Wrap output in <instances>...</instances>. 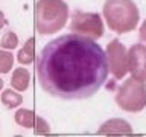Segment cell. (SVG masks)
<instances>
[{
    "label": "cell",
    "mask_w": 146,
    "mask_h": 137,
    "mask_svg": "<svg viewBox=\"0 0 146 137\" xmlns=\"http://www.w3.org/2000/svg\"><path fill=\"white\" fill-rule=\"evenodd\" d=\"M35 70L41 88L64 100L91 98L110 73L105 50L96 40L75 32L50 40L36 58Z\"/></svg>",
    "instance_id": "cell-1"
},
{
    "label": "cell",
    "mask_w": 146,
    "mask_h": 137,
    "mask_svg": "<svg viewBox=\"0 0 146 137\" xmlns=\"http://www.w3.org/2000/svg\"><path fill=\"white\" fill-rule=\"evenodd\" d=\"M102 14L110 31L116 34L134 31L140 21V11L134 0H107Z\"/></svg>",
    "instance_id": "cell-2"
},
{
    "label": "cell",
    "mask_w": 146,
    "mask_h": 137,
    "mask_svg": "<svg viewBox=\"0 0 146 137\" xmlns=\"http://www.w3.org/2000/svg\"><path fill=\"white\" fill-rule=\"evenodd\" d=\"M35 29L41 35H53L67 25L68 5L64 0H36Z\"/></svg>",
    "instance_id": "cell-3"
},
{
    "label": "cell",
    "mask_w": 146,
    "mask_h": 137,
    "mask_svg": "<svg viewBox=\"0 0 146 137\" xmlns=\"http://www.w3.org/2000/svg\"><path fill=\"white\" fill-rule=\"evenodd\" d=\"M117 107L128 113H139L146 108V82L128 78L122 82L116 93Z\"/></svg>",
    "instance_id": "cell-4"
},
{
    "label": "cell",
    "mask_w": 146,
    "mask_h": 137,
    "mask_svg": "<svg viewBox=\"0 0 146 137\" xmlns=\"http://www.w3.org/2000/svg\"><path fill=\"white\" fill-rule=\"evenodd\" d=\"M70 31L75 34L84 35L91 40H99L105 34L104 20L98 12H82L76 9L72 15L70 21Z\"/></svg>",
    "instance_id": "cell-5"
},
{
    "label": "cell",
    "mask_w": 146,
    "mask_h": 137,
    "mask_svg": "<svg viewBox=\"0 0 146 137\" xmlns=\"http://www.w3.org/2000/svg\"><path fill=\"white\" fill-rule=\"evenodd\" d=\"M105 55H107L108 72L114 76V79H123L128 73V57L125 44L120 43L117 38L111 40L107 44Z\"/></svg>",
    "instance_id": "cell-6"
},
{
    "label": "cell",
    "mask_w": 146,
    "mask_h": 137,
    "mask_svg": "<svg viewBox=\"0 0 146 137\" xmlns=\"http://www.w3.org/2000/svg\"><path fill=\"white\" fill-rule=\"evenodd\" d=\"M128 73L139 81L146 82V44L135 43L126 50Z\"/></svg>",
    "instance_id": "cell-7"
},
{
    "label": "cell",
    "mask_w": 146,
    "mask_h": 137,
    "mask_svg": "<svg viewBox=\"0 0 146 137\" xmlns=\"http://www.w3.org/2000/svg\"><path fill=\"white\" fill-rule=\"evenodd\" d=\"M98 136H131L132 134V126L131 123L125 120V119H110V120L104 122L96 131Z\"/></svg>",
    "instance_id": "cell-8"
},
{
    "label": "cell",
    "mask_w": 146,
    "mask_h": 137,
    "mask_svg": "<svg viewBox=\"0 0 146 137\" xmlns=\"http://www.w3.org/2000/svg\"><path fill=\"white\" fill-rule=\"evenodd\" d=\"M31 84V73L27 68L25 67H17L15 70L12 72L11 76V85L14 90L17 91H26L29 88Z\"/></svg>",
    "instance_id": "cell-9"
},
{
    "label": "cell",
    "mask_w": 146,
    "mask_h": 137,
    "mask_svg": "<svg viewBox=\"0 0 146 137\" xmlns=\"http://www.w3.org/2000/svg\"><path fill=\"white\" fill-rule=\"evenodd\" d=\"M34 59H35V38L31 37V38L26 40L25 46L21 49H18L17 61L23 66H29V64L34 63Z\"/></svg>",
    "instance_id": "cell-10"
},
{
    "label": "cell",
    "mask_w": 146,
    "mask_h": 137,
    "mask_svg": "<svg viewBox=\"0 0 146 137\" xmlns=\"http://www.w3.org/2000/svg\"><path fill=\"white\" fill-rule=\"evenodd\" d=\"M0 93H2L0 94L2 104L6 108H9V110H15V108H18L23 104V96L20 93H17V90L6 88V90H2Z\"/></svg>",
    "instance_id": "cell-11"
},
{
    "label": "cell",
    "mask_w": 146,
    "mask_h": 137,
    "mask_svg": "<svg viewBox=\"0 0 146 137\" xmlns=\"http://www.w3.org/2000/svg\"><path fill=\"white\" fill-rule=\"evenodd\" d=\"M17 111L14 114V120H15L17 125H20L23 128H31L34 126V122H35V116L36 114L32 111V110H27V108H15Z\"/></svg>",
    "instance_id": "cell-12"
},
{
    "label": "cell",
    "mask_w": 146,
    "mask_h": 137,
    "mask_svg": "<svg viewBox=\"0 0 146 137\" xmlns=\"http://www.w3.org/2000/svg\"><path fill=\"white\" fill-rule=\"evenodd\" d=\"M14 53L8 49H0V73L6 75L14 67Z\"/></svg>",
    "instance_id": "cell-13"
},
{
    "label": "cell",
    "mask_w": 146,
    "mask_h": 137,
    "mask_svg": "<svg viewBox=\"0 0 146 137\" xmlns=\"http://www.w3.org/2000/svg\"><path fill=\"white\" fill-rule=\"evenodd\" d=\"M0 47L8 49V50L17 49L18 47V37H17L15 32H12V31L6 32V34L2 37V40H0Z\"/></svg>",
    "instance_id": "cell-14"
},
{
    "label": "cell",
    "mask_w": 146,
    "mask_h": 137,
    "mask_svg": "<svg viewBox=\"0 0 146 137\" xmlns=\"http://www.w3.org/2000/svg\"><path fill=\"white\" fill-rule=\"evenodd\" d=\"M34 132L36 136H49L50 134V125L46 119L35 116V122H34Z\"/></svg>",
    "instance_id": "cell-15"
},
{
    "label": "cell",
    "mask_w": 146,
    "mask_h": 137,
    "mask_svg": "<svg viewBox=\"0 0 146 137\" xmlns=\"http://www.w3.org/2000/svg\"><path fill=\"white\" fill-rule=\"evenodd\" d=\"M139 40H140V43H145V44H146V18L143 20V23L140 25V29H139Z\"/></svg>",
    "instance_id": "cell-16"
},
{
    "label": "cell",
    "mask_w": 146,
    "mask_h": 137,
    "mask_svg": "<svg viewBox=\"0 0 146 137\" xmlns=\"http://www.w3.org/2000/svg\"><path fill=\"white\" fill-rule=\"evenodd\" d=\"M6 25H8V20H6V17H5V12L0 9V29H3Z\"/></svg>",
    "instance_id": "cell-17"
},
{
    "label": "cell",
    "mask_w": 146,
    "mask_h": 137,
    "mask_svg": "<svg viewBox=\"0 0 146 137\" xmlns=\"http://www.w3.org/2000/svg\"><path fill=\"white\" fill-rule=\"evenodd\" d=\"M3 85H5V84H3V79H2V78H0V91L3 90Z\"/></svg>",
    "instance_id": "cell-18"
}]
</instances>
